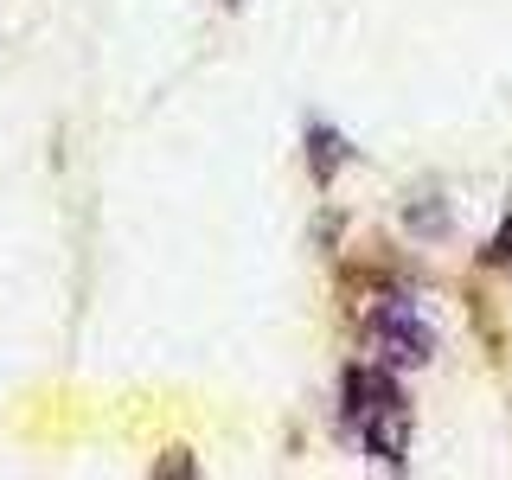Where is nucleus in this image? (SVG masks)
<instances>
[{
  "instance_id": "obj_1",
  "label": "nucleus",
  "mask_w": 512,
  "mask_h": 480,
  "mask_svg": "<svg viewBox=\"0 0 512 480\" xmlns=\"http://www.w3.org/2000/svg\"><path fill=\"white\" fill-rule=\"evenodd\" d=\"M365 333H372V352L384 365H423L429 352H436V333H429V320L416 314L410 301H384V308H372Z\"/></svg>"
},
{
  "instance_id": "obj_2",
  "label": "nucleus",
  "mask_w": 512,
  "mask_h": 480,
  "mask_svg": "<svg viewBox=\"0 0 512 480\" xmlns=\"http://www.w3.org/2000/svg\"><path fill=\"white\" fill-rule=\"evenodd\" d=\"M359 442L384 468H404V455H410V404L404 397H397V404H378L372 416H359Z\"/></svg>"
},
{
  "instance_id": "obj_3",
  "label": "nucleus",
  "mask_w": 512,
  "mask_h": 480,
  "mask_svg": "<svg viewBox=\"0 0 512 480\" xmlns=\"http://www.w3.org/2000/svg\"><path fill=\"white\" fill-rule=\"evenodd\" d=\"M397 378L391 372H378V365H352L346 372V410H352V423H359V416H372L378 404H397Z\"/></svg>"
},
{
  "instance_id": "obj_4",
  "label": "nucleus",
  "mask_w": 512,
  "mask_h": 480,
  "mask_svg": "<svg viewBox=\"0 0 512 480\" xmlns=\"http://www.w3.org/2000/svg\"><path fill=\"white\" fill-rule=\"evenodd\" d=\"M346 160H352L346 135H340L333 122H320V116H314V122H308V167H314V180H320V186H333V173H340Z\"/></svg>"
},
{
  "instance_id": "obj_5",
  "label": "nucleus",
  "mask_w": 512,
  "mask_h": 480,
  "mask_svg": "<svg viewBox=\"0 0 512 480\" xmlns=\"http://www.w3.org/2000/svg\"><path fill=\"white\" fill-rule=\"evenodd\" d=\"M487 263L512 269V212H506V224H500V231H493V244H487Z\"/></svg>"
}]
</instances>
